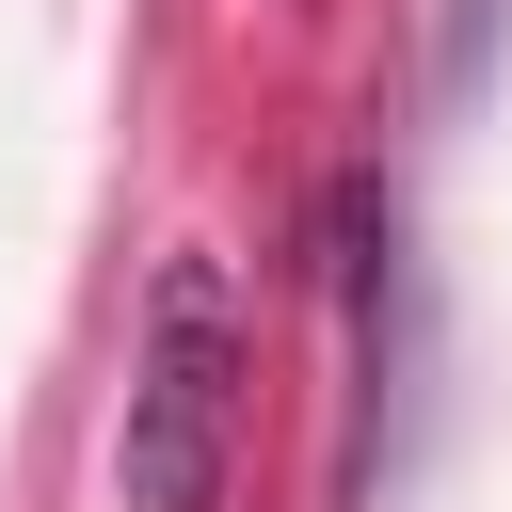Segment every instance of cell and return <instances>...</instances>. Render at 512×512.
I'll use <instances>...</instances> for the list:
<instances>
[{
    "instance_id": "6da1fadb",
    "label": "cell",
    "mask_w": 512,
    "mask_h": 512,
    "mask_svg": "<svg viewBox=\"0 0 512 512\" xmlns=\"http://www.w3.org/2000/svg\"><path fill=\"white\" fill-rule=\"evenodd\" d=\"M240 384H256V320H240V272L208 240H176L144 272V336H128V512H224L240 480Z\"/></svg>"
}]
</instances>
